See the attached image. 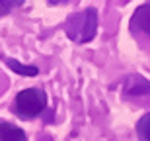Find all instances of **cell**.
<instances>
[{
  "instance_id": "1",
  "label": "cell",
  "mask_w": 150,
  "mask_h": 141,
  "mask_svg": "<svg viewBox=\"0 0 150 141\" xmlns=\"http://www.w3.org/2000/svg\"><path fill=\"white\" fill-rule=\"evenodd\" d=\"M64 31L76 43H88L96 37L98 31V12L96 8H88L84 12H78L67 20Z\"/></svg>"
},
{
  "instance_id": "2",
  "label": "cell",
  "mask_w": 150,
  "mask_h": 141,
  "mask_svg": "<svg viewBox=\"0 0 150 141\" xmlns=\"http://www.w3.org/2000/svg\"><path fill=\"white\" fill-rule=\"evenodd\" d=\"M47 106V94L39 88H25L16 96V114L22 118H35Z\"/></svg>"
},
{
  "instance_id": "3",
  "label": "cell",
  "mask_w": 150,
  "mask_h": 141,
  "mask_svg": "<svg viewBox=\"0 0 150 141\" xmlns=\"http://www.w3.org/2000/svg\"><path fill=\"white\" fill-rule=\"evenodd\" d=\"M133 28L144 31L146 35H150V4H142L137 8V12L133 14Z\"/></svg>"
},
{
  "instance_id": "4",
  "label": "cell",
  "mask_w": 150,
  "mask_h": 141,
  "mask_svg": "<svg viewBox=\"0 0 150 141\" xmlns=\"http://www.w3.org/2000/svg\"><path fill=\"white\" fill-rule=\"evenodd\" d=\"M0 141H28V135L12 124H0Z\"/></svg>"
},
{
  "instance_id": "5",
  "label": "cell",
  "mask_w": 150,
  "mask_h": 141,
  "mask_svg": "<svg viewBox=\"0 0 150 141\" xmlns=\"http://www.w3.org/2000/svg\"><path fill=\"white\" fill-rule=\"evenodd\" d=\"M125 90L127 94H134V96H140V94H148L150 92V82H146L142 77H131L125 84Z\"/></svg>"
},
{
  "instance_id": "6",
  "label": "cell",
  "mask_w": 150,
  "mask_h": 141,
  "mask_svg": "<svg viewBox=\"0 0 150 141\" xmlns=\"http://www.w3.org/2000/svg\"><path fill=\"white\" fill-rule=\"evenodd\" d=\"M4 63L14 71V73L22 74V77H37L39 74V69L35 67V65H22L20 61H16V59H8V57H4Z\"/></svg>"
},
{
  "instance_id": "7",
  "label": "cell",
  "mask_w": 150,
  "mask_h": 141,
  "mask_svg": "<svg viewBox=\"0 0 150 141\" xmlns=\"http://www.w3.org/2000/svg\"><path fill=\"white\" fill-rule=\"evenodd\" d=\"M137 130H139V135L144 141H150V114H144V116L139 120Z\"/></svg>"
},
{
  "instance_id": "8",
  "label": "cell",
  "mask_w": 150,
  "mask_h": 141,
  "mask_svg": "<svg viewBox=\"0 0 150 141\" xmlns=\"http://www.w3.org/2000/svg\"><path fill=\"white\" fill-rule=\"evenodd\" d=\"M22 4H23V0H0V16L14 10V8H18V6H22Z\"/></svg>"
},
{
  "instance_id": "9",
  "label": "cell",
  "mask_w": 150,
  "mask_h": 141,
  "mask_svg": "<svg viewBox=\"0 0 150 141\" xmlns=\"http://www.w3.org/2000/svg\"><path fill=\"white\" fill-rule=\"evenodd\" d=\"M51 4H62V2H67V0H49Z\"/></svg>"
}]
</instances>
